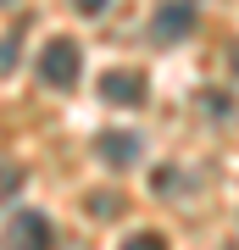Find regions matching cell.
<instances>
[{
  "mask_svg": "<svg viewBox=\"0 0 239 250\" xmlns=\"http://www.w3.org/2000/svg\"><path fill=\"white\" fill-rule=\"evenodd\" d=\"M78 45L72 39H50V45L39 50V78L44 83H56V89H67V83H78Z\"/></svg>",
  "mask_w": 239,
  "mask_h": 250,
  "instance_id": "cell-1",
  "label": "cell"
},
{
  "mask_svg": "<svg viewBox=\"0 0 239 250\" xmlns=\"http://www.w3.org/2000/svg\"><path fill=\"white\" fill-rule=\"evenodd\" d=\"M189 28H195V11L189 6H161L156 22H151V34L156 39H189Z\"/></svg>",
  "mask_w": 239,
  "mask_h": 250,
  "instance_id": "cell-5",
  "label": "cell"
},
{
  "mask_svg": "<svg viewBox=\"0 0 239 250\" xmlns=\"http://www.w3.org/2000/svg\"><path fill=\"white\" fill-rule=\"evenodd\" d=\"M100 95H106L111 106H145V78L133 67H111L106 78H100Z\"/></svg>",
  "mask_w": 239,
  "mask_h": 250,
  "instance_id": "cell-3",
  "label": "cell"
},
{
  "mask_svg": "<svg viewBox=\"0 0 239 250\" xmlns=\"http://www.w3.org/2000/svg\"><path fill=\"white\" fill-rule=\"evenodd\" d=\"M95 156L106 161V167H133V161H139V139H133V134H100L95 139Z\"/></svg>",
  "mask_w": 239,
  "mask_h": 250,
  "instance_id": "cell-4",
  "label": "cell"
},
{
  "mask_svg": "<svg viewBox=\"0 0 239 250\" xmlns=\"http://www.w3.org/2000/svg\"><path fill=\"white\" fill-rule=\"evenodd\" d=\"M228 250H234V245H228Z\"/></svg>",
  "mask_w": 239,
  "mask_h": 250,
  "instance_id": "cell-10",
  "label": "cell"
},
{
  "mask_svg": "<svg viewBox=\"0 0 239 250\" xmlns=\"http://www.w3.org/2000/svg\"><path fill=\"white\" fill-rule=\"evenodd\" d=\"M234 72H239V50H234Z\"/></svg>",
  "mask_w": 239,
  "mask_h": 250,
  "instance_id": "cell-9",
  "label": "cell"
},
{
  "mask_svg": "<svg viewBox=\"0 0 239 250\" xmlns=\"http://www.w3.org/2000/svg\"><path fill=\"white\" fill-rule=\"evenodd\" d=\"M123 250H167V233H156V228H145V233H128Z\"/></svg>",
  "mask_w": 239,
  "mask_h": 250,
  "instance_id": "cell-6",
  "label": "cell"
},
{
  "mask_svg": "<svg viewBox=\"0 0 239 250\" xmlns=\"http://www.w3.org/2000/svg\"><path fill=\"white\" fill-rule=\"evenodd\" d=\"M6 239H11V250H50V217L17 211V217H11V228H6Z\"/></svg>",
  "mask_w": 239,
  "mask_h": 250,
  "instance_id": "cell-2",
  "label": "cell"
},
{
  "mask_svg": "<svg viewBox=\"0 0 239 250\" xmlns=\"http://www.w3.org/2000/svg\"><path fill=\"white\" fill-rule=\"evenodd\" d=\"M17 184H22V167H17V161H0V200H6Z\"/></svg>",
  "mask_w": 239,
  "mask_h": 250,
  "instance_id": "cell-7",
  "label": "cell"
},
{
  "mask_svg": "<svg viewBox=\"0 0 239 250\" xmlns=\"http://www.w3.org/2000/svg\"><path fill=\"white\" fill-rule=\"evenodd\" d=\"M78 11H106V0H78Z\"/></svg>",
  "mask_w": 239,
  "mask_h": 250,
  "instance_id": "cell-8",
  "label": "cell"
}]
</instances>
